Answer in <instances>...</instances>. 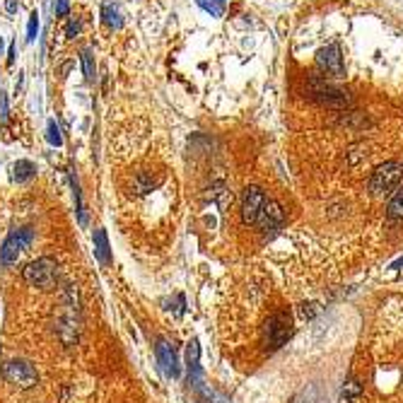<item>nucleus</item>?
Returning a JSON list of instances; mask_svg holds the SVG:
<instances>
[{
    "label": "nucleus",
    "instance_id": "1",
    "mask_svg": "<svg viewBox=\"0 0 403 403\" xmlns=\"http://www.w3.org/2000/svg\"><path fill=\"white\" fill-rule=\"evenodd\" d=\"M58 261L51 256H41V259L29 261L22 268V280L29 288H39V290H53L58 285Z\"/></svg>",
    "mask_w": 403,
    "mask_h": 403
},
{
    "label": "nucleus",
    "instance_id": "2",
    "mask_svg": "<svg viewBox=\"0 0 403 403\" xmlns=\"http://www.w3.org/2000/svg\"><path fill=\"white\" fill-rule=\"evenodd\" d=\"M34 242V230L32 227H17L5 237L3 247H0V264L5 268L15 266L17 259L22 256V252H27L29 244Z\"/></svg>",
    "mask_w": 403,
    "mask_h": 403
},
{
    "label": "nucleus",
    "instance_id": "3",
    "mask_svg": "<svg viewBox=\"0 0 403 403\" xmlns=\"http://www.w3.org/2000/svg\"><path fill=\"white\" fill-rule=\"evenodd\" d=\"M403 179V164L401 162H384L382 167L375 169L370 179V191L372 196H387L399 188Z\"/></svg>",
    "mask_w": 403,
    "mask_h": 403
},
{
    "label": "nucleus",
    "instance_id": "4",
    "mask_svg": "<svg viewBox=\"0 0 403 403\" xmlns=\"http://www.w3.org/2000/svg\"><path fill=\"white\" fill-rule=\"evenodd\" d=\"M295 333V326H292V319L288 311H278L271 319L266 321L264 326V345L268 350H276V348L285 345Z\"/></svg>",
    "mask_w": 403,
    "mask_h": 403
},
{
    "label": "nucleus",
    "instance_id": "5",
    "mask_svg": "<svg viewBox=\"0 0 403 403\" xmlns=\"http://www.w3.org/2000/svg\"><path fill=\"white\" fill-rule=\"evenodd\" d=\"M3 377L5 382L17 389H34L39 384V375H36L34 365L27 360H8L3 365Z\"/></svg>",
    "mask_w": 403,
    "mask_h": 403
},
{
    "label": "nucleus",
    "instance_id": "6",
    "mask_svg": "<svg viewBox=\"0 0 403 403\" xmlns=\"http://www.w3.org/2000/svg\"><path fill=\"white\" fill-rule=\"evenodd\" d=\"M316 63L323 72L333 77H343L345 75V68H343V53H340V46L338 44H328L326 48H321L319 56H316Z\"/></svg>",
    "mask_w": 403,
    "mask_h": 403
},
{
    "label": "nucleus",
    "instance_id": "7",
    "mask_svg": "<svg viewBox=\"0 0 403 403\" xmlns=\"http://www.w3.org/2000/svg\"><path fill=\"white\" fill-rule=\"evenodd\" d=\"M264 203H266V196H264V191H261L259 186L244 188V193H242V217H244V222H254L256 225V217H259Z\"/></svg>",
    "mask_w": 403,
    "mask_h": 403
},
{
    "label": "nucleus",
    "instance_id": "8",
    "mask_svg": "<svg viewBox=\"0 0 403 403\" xmlns=\"http://www.w3.org/2000/svg\"><path fill=\"white\" fill-rule=\"evenodd\" d=\"M155 353H157V362H160V367L164 375L169 377V380H176L179 377V360H176V353H174V345L169 343V340L160 338L155 345Z\"/></svg>",
    "mask_w": 403,
    "mask_h": 403
},
{
    "label": "nucleus",
    "instance_id": "9",
    "mask_svg": "<svg viewBox=\"0 0 403 403\" xmlns=\"http://www.w3.org/2000/svg\"><path fill=\"white\" fill-rule=\"evenodd\" d=\"M283 208H280L276 200H271V198H266V203L264 208H261V213H259V217H256V225H259L261 230H276L283 225Z\"/></svg>",
    "mask_w": 403,
    "mask_h": 403
},
{
    "label": "nucleus",
    "instance_id": "10",
    "mask_svg": "<svg viewBox=\"0 0 403 403\" xmlns=\"http://www.w3.org/2000/svg\"><path fill=\"white\" fill-rule=\"evenodd\" d=\"M311 97H314L316 102L326 104V107H343V104L350 102L348 100V92H340V90L331 87V85H314Z\"/></svg>",
    "mask_w": 403,
    "mask_h": 403
},
{
    "label": "nucleus",
    "instance_id": "11",
    "mask_svg": "<svg viewBox=\"0 0 403 403\" xmlns=\"http://www.w3.org/2000/svg\"><path fill=\"white\" fill-rule=\"evenodd\" d=\"M198 360H200V345H198V340L193 338L191 343H188V348H186V367H188V377H191V382L196 384V387H198V382H200V365H198Z\"/></svg>",
    "mask_w": 403,
    "mask_h": 403
},
{
    "label": "nucleus",
    "instance_id": "12",
    "mask_svg": "<svg viewBox=\"0 0 403 403\" xmlns=\"http://www.w3.org/2000/svg\"><path fill=\"white\" fill-rule=\"evenodd\" d=\"M95 256L102 266H109L112 264V249H109V237H107V230H97L95 232Z\"/></svg>",
    "mask_w": 403,
    "mask_h": 403
},
{
    "label": "nucleus",
    "instance_id": "13",
    "mask_svg": "<svg viewBox=\"0 0 403 403\" xmlns=\"http://www.w3.org/2000/svg\"><path fill=\"white\" fill-rule=\"evenodd\" d=\"M102 22L107 24L109 29H121V15H119V10H116V5L112 3V0H104V5H102Z\"/></svg>",
    "mask_w": 403,
    "mask_h": 403
},
{
    "label": "nucleus",
    "instance_id": "14",
    "mask_svg": "<svg viewBox=\"0 0 403 403\" xmlns=\"http://www.w3.org/2000/svg\"><path fill=\"white\" fill-rule=\"evenodd\" d=\"M360 394H362V389H360L358 382L348 380L343 384V389H340V396H338V403H355L360 399Z\"/></svg>",
    "mask_w": 403,
    "mask_h": 403
},
{
    "label": "nucleus",
    "instance_id": "15",
    "mask_svg": "<svg viewBox=\"0 0 403 403\" xmlns=\"http://www.w3.org/2000/svg\"><path fill=\"white\" fill-rule=\"evenodd\" d=\"M387 215L392 220H403V186L396 188V193L392 196V200H389Z\"/></svg>",
    "mask_w": 403,
    "mask_h": 403
},
{
    "label": "nucleus",
    "instance_id": "16",
    "mask_svg": "<svg viewBox=\"0 0 403 403\" xmlns=\"http://www.w3.org/2000/svg\"><path fill=\"white\" fill-rule=\"evenodd\" d=\"M32 176H36V167L29 160H20L15 164V181L22 184V181H29Z\"/></svg>",
    "mask_w": 403,
    "mask_h": 403
},
{
    "label": "nucleus",
    "instance_id": "17",
    "mask_svg": "<svg viewBox=\"0 0 403 403\" xmlns=\"http://www.w3.org/2000/svg\"><path fill=\"white\" fill-rule=\"evenodd\" d=\"M80 60H82V70H85V80L87 82H95V56H92V51L90 48H82V53H80Z\"/></svg>",
    "mask_w": 403,
    "mask_h": 403
},
{
    "label": "nucleus",
    "instance_id": "18",
    "mask_svg": "<svg viewBox=\"0 0 403 403\" xmlns=\"http://www.w3.org/2000/svg\"><path fill=\"white\" fill-rule=\"evenodd\" d=\"M295 403H321L319 387H316V384H307V387L302 389V394L297 396Z\"/></svg>",
    "mask_w": 403,
    "mask_h": 403
},
{
    "label": "nucleus",
    "instance_id": "19",
    "mask_svg": "<svg viewBox=\"0 0 403 403\" xmlns=\"http://www.w3.org/2000/svg\"><path fill=\"white\" fill-rule=\"evenodd\" d=\"M72 193H75V203H77V220H80V225H87V215H85V203H82V191H80V184H77V179L72 176Z\"/></svg>",
    "mask_w": 403,
    "mask_h": 403
},
{
    "label": "nucleus",
    "instance_id": "20",
    "mask_svg": "<svg viewBox=\"0 0 403 403\" xmlns=\"http://www.w3.org/2000/svg\"><path fill=\"white\" fill-rule=\"evenodd\" d=\"M46 140L53 145V148H60V145H63V136H60V128H58V124H56L53 119L48 121V126H46Z\"/></svg>",
    "mask_w": 403,
    "mask_h": 403
},
{
    "label": "nucleus",
    "instance_id": "21",
    "mask_svg": "<svg viewBox=\"0 0 403 403\" xmlns=\"http://www.w3.org/2000/svg\"><path fill=\"white\" fill-rule=\"evenodd\" d=\"M36 34H39V12H32L29 15V24H27V41L32 44V41L36 39Z\"/></svg>",
    "mask_w": 403,
    "mask_h": 403
},
{
    "label": "nucleus",
    "instance_id": "22",
    "mask_svg": "<svg viewBox=\"0 0 403 403\" xmlns=\"http://www.w3.org/2000/svg\"><path fill=\"white\" fill-rule=\"evenodd\" d=\"M198 5H200V8H203L205 12H210V15L222 17V5L213 3V0H198Z\"/></svg>",
    "mask_w": 403,
    "mask_h": 403
},
{
    "label": "nucleus",
    "instance_id": "23",
    "mask_svg": "<svg viewBox=\"0 0 403 403\" xmlns=\"http://www.w3.org/2000/svg\"><path fill=\"white\" fill-rule=\"evenodd\" d=\"M80 29H82L80 20H77V17H70L68 27H65V36H68V39H75V36L80 34Z\"/></svg>",
    "mask_w": 403,
    "mask_h": 403
},
{
    "label": "nucleus",
    "instance_id": "24",
    "mask_svg": "<svg viewBox=\"0 0 403 403\" xmlns=\"http://www.w3.org/2000/svg\"><path fill=\"white\" fill-rule=\"evenodd\" d=\"M314 314H319V304H314V302L302 304V316H304V319H311Z\"/></svg>",
    "mask_w": 403,
    "mask_h": 403
},
{
    "label": "nucleus",
    "instance_id": "25",
    "mask_svg": "<svg viewBox=\"0 0 403 403\" xmlns=\"http://www.w3.org/2000/svg\"><path fill=\"white\" fill-rule=\"evenodd\" d=\"M68 12H70L68 0H56V17H68Z\"/></svg>",
    "mask_w": 403,
    "mask_h": 403
},
{
    "label": "nucleus",
    "instance_id": "26",
    "mask_svg": "<svg viewBox=\"0 0 403 403\" xmlns=\"http://www.w3.org/2000/svg\"><path fill=\"white\" fill-rule=\"evenodd\" d=\"M0 119L8 121V95L0 92Z\"/></svg>",
    "mask_w": 403,
    "mask_h": 403
},
{
    "label": "nucleus",
    "instance_id": "27",
    "mask_svg": "<svg viewBox=\"0 0 403 403\" xmlns=\"http://www.w3.org/2000/svg\"><path fill=\"white\" fill-rule=\"evenodd\" d=\"M17 10H20V0H5V12L8 15H15Z\"/></svg>",
    "mask_w": 403,
    "mask_h": 403
},
{
    "label": "nucleus",
    "instance_id": "28",
    "mask_svg": "<svg viewBox=\"0 0 403 403\" xmlns=\"http://www.w3.org/2000/svg\"><path fill=\"white\" fill-rule=\"evenodd\" d=\"M15 56H17V46H15V44H10V46H8V58H5L8 68H10V65H15Z\"/></svg>",
    "mask_w": 403,
    "mask_h": 403
},
{
    "label": "nucleus",
    "instance_id": "29",
    "mask_svg": "<svg viewBox=\"0 0 403 403\" xmlns=\"http://www.w3.org/2000/svg\"><path fill=\"white\" fill-rule=\"evenodd\" d=\"M392 268H394V271H401V268H403V259L394 261V264H392Z\"/></svg>",
    "mask_w": 403,
    "mask_h": 403
},
{
    "label": "nucleus",
    "instance_id": "30",
    "mask_svg": "<svg viewBox=\"0 0 403 403\" xmlns=\"http://www.w3.org/2000/svg\"><path fill=\"white\" fill-rule=\"evenodd\" d=\"M70 68H72V63H65V65H63V68H60V75H63V77H65V72H68Z\"/></svg>",
    "mask_w": 403,
    "mask_h": 403
},
{
    "label": "nucleus",
    "instance_id": "31",
    "mask_svg": "<svg viewBox=\"0 0 403 403\" xmlns=\"http://www.w3.org/2000/svg\"><path fill=\"white\" fill-rule=\"evenodd\" d=\"M0 53H3V39H0Z\"/></svg>",
    "mask_w": 403,
    "mask_h": 403
},
{
    "label": "nucleus",
    "instance_id": "32",
    "mask_svg": "<svg viewBox=\"0 0 403 403\" xmlns=\"http://www.w3.org/2000/svg\"><path fill=\"white\" fill-rule=\"evenodd\" d=\"M217 3H225V0H217Z\"/></svg>",
    "mask_w": 403,
    "mask_h": 403
}]
</instances>
